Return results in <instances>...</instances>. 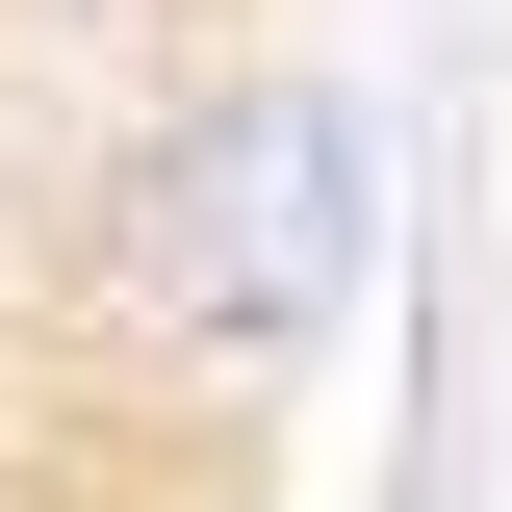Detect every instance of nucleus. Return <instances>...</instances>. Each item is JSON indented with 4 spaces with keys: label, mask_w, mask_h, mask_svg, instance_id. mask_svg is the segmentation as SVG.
<instances>
[{
    "label": "nucleus",
    "mask_w": 512,
    "mask_h": 512,
    "mask_svg": "<svg viewBox=\"0 0 512 512\" xmlns=\"http://www.w3.org/2000/svg\"><path fill=\"white\" fill-rule=\"evenodd\" d=\"M359 282H384V103L308 77V52L180 77L77 180V333L154 359V384H308L359 333Z\"/></svg>",
    "instance_id": "nucleus-1"
}]
</instances>
